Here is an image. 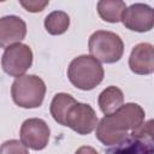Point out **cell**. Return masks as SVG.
<instances>
[{
	"mask_svg": "<svg viewBox=\"0 0 154 154\" xmlns=\"http://www.w3.org/2000/svg\"><path fill=\"white\" fill-rule=\"evenodd\" d=\"M144 111L137 103H125L112 114L105 116L96 126V138L105 146H116L143 124Z\"/></svg>",
	"mask_w": 154,
	"mask_h": 154,
	"instance_id": "6da1fadb",
	"label": "cell"
},
{
	"mask_svg": "<svg viewBox=\"0 0 154 154\" xmlns=\"http://www.w3.org/2000/svg\"><path fill=\"white\" fill-rule=\"evenodd\" d=\"M70 82L81 90H91L103 79V67L91 55L75 58L67 67Z\"/></svg>",
	"mask_w": 154,
	"mask_h": 154,
	"instance_id": "7a4b0ae2",
	"label": "cell"
},
{
	"mask_svg": "<svg viewBox=\"0 0 154 154\" xmlns=\"http://www.w3.org/2000/svg\"><path fill=\"white\" fill-rule=\"evenodd\" d=\"M45 82L36 75H24L14 79L11 87L13 102L22 108H36L43 102Z\"/></svg>",
	"mask_w": 154,
	"mask_h": 154,
	"instance_id": "3957f363",
	"label": "cell"
},
{
	"mask_svg": "<svg viewBox=\"0 0 154 154\" xmlns=\"http://www.w3.org/2000/svg\"><path fill=\"white\" fill-rule=\"evenodd\" d=\"M88 48L93 58L106 64L118 61L124 53V43L120 36L106 30L93 32L88 41Z\"/></svg>",
	"mask_w": 154,
	"mask_h": 154,
	"instance_id": "277c9868",
	"label": "cell"
},
{
	"mask_svg": "<svg viewBox=\"0 0 154 154\" xmlns=\"http://www.w3.org/2000/svg\"><path fill=\"white\" fill-rule=\"evenodd\" d=\"M32 64V51L28 45L16 43L7 47L2 54L1 65L4 71L12 77L24 76Z\"/></svg>",
	"mask_w": 154,
	"mask_h": 154,
	"instance_id": "5b68a950",
	"label": "cell"
},
{
	"mask_svg": "<svg viewBox=\"0 0 154 154\" xmlns=\"http://www.w3.org/2000/svg\"><path fill=\"white\" fill-rule=\"evenodd\" d=\"M79 135H88L97 126V117L88 103H75L67 112L65 125Z\"/></svg>",
	"mask_w": 154,
	"mask_h": 154,
	"instance_id": "8992f818",
	"label": "cell"
},
{
	"mask_svg": "<svg viewBox=\"0 0 154 154\" xmlns=\"http://www.w3.org/2000/svg\"><path fill=\"white\" fill-rule=\"evenodd\" d=\"M20 142L30 149L41 150L46 148L49 141V128L43 119L30 118L23 122L20 126Z\"/></svg>",
	"mask_w": 154,
	"mask_h": 154,
	"instance_id": "52a82bcc",
	"label": "cell"
},
{
	"mask_svg": "<svg viewBox=\"0 0 154 154\" xmlns=\"http://www.w3.org/2000/svg\"><path fill=\"white\" fill-rule=\"evenodd\" d=\"M122 23L131 31L147 32L154 28V8L147 4H132L124 11Z\"/></svg>",
	"mask_w": 154,
	"mask_h": 154,
	"instance_id": "ba28073f",
	"label": "cell"
},
{
	"mask_svg": "<svg viewBox=\"0 0 154 154\" xmlns=\"http://www.w3.org/2000/svg\"><path fill=\"white\" fill-rule=\"evenodd\" d=\"M26 35L25 22L17 16H5L0 19V46L7 48L20 43Z\"/></svg>",
	"mask_w": 154,
	"mask_h": 154,
	"instance_id": "9c48e42d",
	"label": "cell"
},
{
	"mask_svg": "<svg viewBox=\"0 0 154 154\" xmlns=\"http://www.w3.org/2000/svg\"><path fill=\"white\" fill-rule=\"evenodd\" d=\"M129 67L136 75L154 72V46L147 42L136 45L129 57Z\"/></svg>",
	"mask_w": 154,
	"mask_h": 154,
	"instance_id": "30bf717a",
	"label": "cell"
},
{
	"mask_svg": "<svg viewBox=\"0 0 154 154\" xmlns=\"http://www.w3.org/2000/svg\"><path fill=\"white\" fill-rule=\"evenodd\" d=\"M106 154H154V141L147 136L129 135L124 141L108 149Z\"/></svg>",
	"mask_w": 154,
	"mask_h": 154,
	"instance_id": "8fae6325",
	"label": "cell"
},
{
	"mask_svg": "<svg viewBox=\"0 0 154 154\" xmlns=\"http://www.w3.org/2000/svg\"><path fill=\"white\" fill-rule=\"evenodd\" d=\"M97 102H99L101 112L105 116H108V114L114 113L123 106L124 94L118 87L109 85L101 91V94L99 95Z\"/></svg>",
	"mask_w": 154,
	"mask_h": 154,
	"instance_id": "7c38bea8",
	"label": "cell"
},
{
	"mask_svg": "<svg viewBox=\"0 0 154 154\" xmlns=\"http://www.w3.org/2000/svg\"><path fill=\"white\" fill-rule=\"evenodd\" d=\"M126 10V5L122 0H101L97 2V13L102 20L108 23H118Z\"/></svg>",
	"mask_w": 154,
	"mask_h": 154,
	"instance_id": "4fadbf2b",
	"label": "cell"
},
{
	"mask_svg": "<svg viewBox=\"0 0 154 154\" xmlns=\"http://www.w3.org/2000/svg\"><path fill=\"white\" fill-rule=\"evenodd\" d=\"M75 103H77V101L70 94H66V93L55 94L52 102H51V107H49V111H51L53 119L57 123H59L60 125H65L66 114H67L69 109Z\"/></svg>",
	"mask_w": 154,
	"mask_h": 154,
	"instance_id": "5bb4252c",
	"label": "cell"
},
{
	"mask_svg": "<svg viewBox=\"0 0 154 154\" xmlns=\"http://www.w3.org/2000/svg\"><path fill=\"white\" fill-rule=\"evenodd\" d=\"M70 26V17L64 11H53L45 18V28L51 35H61Z\"/></svg>",
	"mask_w": 154,
	"mask_h": 154,
	"instance_id": "9a60e30c",
	"label": "cell"
},
{
	"mask_svg": "<svg viewBox=\"0 0 154 154\" xmlns=\"http://www.w3.org/2000/svg\"><path fill=\"white\" fill-rule=\"evenodd\" d=\"M0 154H29V150L22 142L10 140L2 143Z\"/></svg>",
	"mask_w": 154,
	"mask_h": 154,
	"instance_id": "2e32d148",
	"label": "cell"
},
{
	"mask_svg": "<svg viewBox=\"0 0 154 154\" xmlns=\"http://www.w3.org/2000/svg\"><path fill=\"white\" fill-rule=\"evenodd\" d=\"M19 4L26 11L35 13V12H41L49 4V1H31L30 0V1H19Z\"/></svg>",
	"mask_w": 154,
	"mask_h": 154,
	"instance_id": "e0dca14e",
	"label": "cell"
},
{
	"mask_svg": "<svg viewBox=\"0 0 154 154\" xmlns=\"http://www.w3.org/2000/svg\"><path fill=\"white\" fill-rule=\"evenodd\" d=\"M75 154H99L96 152V149H94L93 147H89V146H82L79 147Z\"/></svg>",
	"mask_w": 154,
	"mask_h": 154,
	"instance_id": "ac0fdd59",
	"label": "cell"
}]
</instances>
